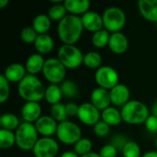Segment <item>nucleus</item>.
<instances>
[{"mask_svg": "<svg viewBox=\"0 0 157 157\" xmlns=\"http://www.w3.org/2000/svg\"><path fill=\"white\" fill-rule=\"evenodd\" d=\"M102 17L104 29L111 33L121 32L126 24V14L118 6L108 7L103 12Z\"/></svg>", "mask_w": 157, "mask_h": 157, "instance_id": "39448f33", "label": "nucleus"}, {"mask_svg": "<svg viewBox=\"0 0 157 157\" xmlns=\"http://www.w3.org/2000/svg\"><path fill=\"white\" fill-rule=\"evenodd\" d=\"M93 147L92 142L88 138H81L75 145H74V152L77 154L79 156L85 155L91 152Z\"/></svg>", "mask_w": 157, "mask_h": 157, "instance_id": "473e14b6", "label": "nucleus"}, {"mask_svg": "<svg viewBox=\"0 0 157 157\" xmlns=\"http://www.w3.org/2000/svg\"><path fill=\"white\" fill-rule=\"evenodd\" d=\"M93 132L98 137H106L110 132V126L103 121H99L93 126Z\"/></svg>", "mask_w": 157, "mask_h": 157, "instance_id": "e433bc0d", "label": "nucleus"}, {"mask_svg": "<svg viewBox=\"0 0 157 157\" xmlns=\"http://www.w3.org/2000/svg\"><path fill=\"white\" fill-rule=\"evenodd\" d=\"M77 118L83 124L94 126L100 121L101 113L91 102H85L79 106Z\"/></svg>", "mask_w": 157, "mask_h": 157, "instance_id": "9b49d317", "label": "nucleus"}, {"mask_svg": "<svg viewBox=\"0 0 157 157\" xmlns=\"http://www.w3.org/2000/svg\"><path fill=\"white\" fill-rule=\"evenodd\" d=\"M82 19L79 16L67 14L57 26V33L60 40L64 44L75 45L76 43L84 30Z\"/></svg>", "mask_w": 157, "mask_h": 157, "instance_id": "f257e3e1", "label": "nucleus"}, {"mask_svg": "<svg viewBox=\"0 0 157 157\" xmlns=\"http://www.w3.org/2000/svg\"><path fill=\"white\" fill-rule=\"evenodd\" d=\"M123 157H140L141 156V148L140 145L134 141H129L123 150H122Z\"/></svg>", "mask_w": 157, "mask_h": 157, "instance_id": "72a5a7b5", "label": "nucleus"}, {"mask_svg": "<svg viewBox=\"0 0 157 157\" xmlns=\"http://www.w3.org/2000/svg\"><path fill=\"white\" fill-rule=\"evenodd\" d=\"M45 61L41 54L40 53H33L29 55L26 61L25 67L29 75H36L40 72H42Z\"/></svg>", "mask_w": 157, "mask_h": 157, "instance_id": "412c9836", "label": "nucleus"}, {"mask_svg": "<svg viewBox=\"0 0 157 157\" xmlns=\"http://www.w3.org/2000/svg\"><path fill=\"white\" fill-rule=\"evenodd\" d=\"M21 116L26 122L35 123L41 117V107L39 102H26L21 109Z\"/></svg>", "mask_w": 157, "mask_h": 157, "instance_id": "f3484780", "label": "nucleus"}, {"mask_svg": "<svg viewBox=\"0 0 157 157\" xmlns=\"http://www.w3.org/2000/svg\"><path fill=\"white\" fill-rule=\"evenodd\" d=\"M109 38H110V34L108 30H106L105 29H100L95 33H93L92 36V44L98 49L104 48L106 46L109 45Z\"/></svg>", "mask_w": 157, "mask_h": 157, "instance_id": "cd10ccee", "label": "nucleus"}, {"mask_svg": "<svg viewBox=\"0 0 157 157\" xmlns=\"http://www.w3.org/2000/svg\"><path fill=\"white\" fill-rule=\"evenodd\" d=\"M142 157H157V151H149L144 154Z\"/></svg>", "mask_w": 157, "mask_h": 157, "instance_id": "37998d69", "label": "nucleus"}, {"mask_svg": "<svg viewBox=\"0 0 157 157\" xmlns=\"http://www.w3.org/2000/svg\"><path fill=\"white\" fill-rule=\"evenodd\" d=\"M32 152L35 157H55L59 153V144L52 137H42L38 140Z\"/></svg>", "mask_w": 157, "mask_h": 157, "instance_id": "9d476101", "label": "nucleus"}, {"mask_svg": "<svg viewBox=\"0 0 157 157\" xmlns=\"http://www.w3.org/2000/svg\"><path fill=\"white\" fill-rule=\"evenodd\" d=\"M145 128L150 132H157V117L154 115H150L146 121L144 122Z\"/></svg>", "mask_w": 157, "mask_h": 157, "instance_id": "ea45409f", "label": "nucleus"}, {"mask_svg": "<svg viewBox=\"0 0 157 157\" xmlns=\"http://www.w3.org/2000/svg\"><path fill=\"white\" fill-rule=\"evenodd\" d=\"M10 95V88H9V82L4 76V75H0V103H5Z\"/></svg>", "mask_w": 157, "mask_h": 157, "instance_id": "c9c22d12", "label": "nucleus"}, {"mask_svg": "<svg viewBox=\"0 0 157 157\" xmlns=\"http://www.w3.org/2000/svg\"><path fill=\"white\" fill-rule=\"evenodd\" d=\"M65 110H66V114L68 117L77 116L78 110H79V106L74 102H69L65 105Z\"/></svg>", "mask_w": 157, "mask_h": 157, "instance_id": "a19ab883", "label": "nucleus"}, {"mask_svg": "<svg viewBox=\"0 0 157 157\" xmlns=\"http://www.w3.org/2000/svg\"><path fill=\"white\" fill-rule=\"evenodd\" d=\"M138 9L147 20L157 22V0H139Z\"/></svg>", "mask_w": 157, "mask_h": 157, "instance_id": "a211bd4d", "label": "nucleus"}, {"mask_svg": "<svg viewBox=\"0 0 157 157\" xmlns=\"http://www.w3.org/2000/svg\"><path fill=\"white\" fill-rule=\"evenodd\" d=\"M0 125L1 129H5L7 131H14L17 130L20 123L17 116L13 113H4L0 117Z\"/></svg>", "mask_w": 157, "mask_h": 157, "instance_id": "a878e982", "label": "nucleus"}, {"mask_svg": "<svg viewBox=\"0 0 157 157\" xmlns=\"http://www.w3.org/2000/svg\"><path fill=\"white\" fill-rule=\"evenodd\" d=\"M151 114H152V115H154V116H155V117H157V100L155 101V103L153 105V107H152Z\"/></svg>", "mask_w": 157, "mask_h": 157, "instance_id": "a18cd8bd", "label": "nucleus"}, {"mask_svg": "<svg viewBox=\"0 0 157 157\" xmlns=\"http://www.w3.org/2000/svg\"><path fill=\"white\" fill-rule=\"evenodd\" d=\"M129 142V140L123 136V135H121V134H116L114 136H112L111 140H110V144L113 145L118 151H121L123 150L125 144Z\"/></svg>", "mask_w": 157, "mask_h": 157, "instance_id": "4c0bfd02", "label": "nucleus"}, {"mask_svg": "<svg viewBox=\"0 0 157 157\" xmlns=\"http://www.w3.org/2000/svg\"><path fill=\"white\" fill-rule=\"evenodd\" d=\"M121 112L122 121L132 125L144 123L151 115L148 107L140 100H130L121 108Z\"/></svg>", "mask_w": 157, "mask_h": 157, "instance_id": "7ed1b4c3", "label": "nucleus"}, {"mask_svg": "<svg viewBox=\"0 0 157 157\" xmlns=\"http://www.w3.org/2000/svg\"><path fill=\"white\" fill-rule=\"evenodd\" d=\"M91 103L99 110H104L107 108L110 107L111 99L109 90H107L102 87L95 88L91 93Z\"/></svg>", "mask_w": 157, "mask_h": 157, "instance_id": "4468645a", "label": "nucleus"}, {"mask_svg": "<svg viewBox=\"0 0 157 157\" xmlns=\"http://www.w3.org/2000/svg\"><path fill=\"white\" fill-rule=\"evenodd\" d=\"M51 18L46 14H39L37 15L32 22V28L36 30V32L40 34H47L48 30L51 28L52 22Z\"/></svg>", "mask_w": 157, "mask_h": 157, "instance_id": "b1692460", "label": "nucleus"}, {"mask_svg": "<svg viewBox=\"0 0 157 157\" xmlns=\"http://www.w3.org/2000/svg\"><path fill=\"white\" fill-rule=\"evenodd\" d=\"M56 136L61 143L75 145L82 138V130L76 123L65 121L58 124Z\"/></svg>", "mask_w": 157, "mask_h": 157, "instance_id": "6e6552de", "label": "nucleus"}, {"mask_svg": "<svg viewBox=\"0 0 157 157\" xmlns=\"http://www.w3.org/2000/svg\"><path fill=\"white\" fill-rule=\"evenodd\" d=\"M27 70L25 65H22L21 63H14L9 64L5 72H4V76L7 79L8 82L11 83H19L27 75Z\"/></svg>", "mask_w": 157, "mask_h": 157, "instance_id": "6ab92c4d", "label": "nucleus"}, {"mask_svg": "<svg viewBox=\"0 0 157 157\" xmlns=\"http://www.w3.org/2000/svg\"><path fill=\"white\" fill-rule=\"evenodd\" d=\"M66 10L72 15H81L86 14L89 11L90 1L89 0H65L63 2Z\"/></svg>", "mask_w": 157, "mask_h": 157, "instance_id": "aec40b11", "label": "nucleus"}, {"mask_svg": "<svg viewBox=\"0 0 157 157\" xmlns=\"http://www.w3.org/2000/svg\"><path fill=\"white\" fill-rule=\"evenodd\" d=\"M38 35L39 34L36 32V30L32 27H25L22 29V30L20 32V38L26 43H33L34 44Z\"/></svg>", "mask_w": 157, "mask_h": 157, "instance_id": "f704fd0d", "label": "nucleus"}, {"mask_svg": "<svg viewBox=\"0 0 157 157\" xmlns=\"http://www.w3.org/2000/svg\"><path fill=\"white\" fill-rule=\"evenodd\" d=\"M67 10L64 4L61 3L60 1H56L54 5H52L50 9L48 10V16L52 20H58L61 21L67 14Z\"/></svg>", "mask_w": 157, "mask_h": 157, "instance_id": "c85d7f7f", "label": "nucleus"}, {"mask_svg": "<svg viewBox=\"0 0 157 157\" xmlns=\"http://www.w3.org/2000/svg\"><path fill=\"white\" fill-rule=\"evenodd\" d=\"M60 157H80L77 154H75L74 151H66L64 153H63Z\"/></svg>", "mask_w": 157, "mask_h": 157, "instance_id": "79ce46f5", "label": "nucleus"}, {"mask_svg": "<svg viewBox=\"0 0 157 157\" xmlns=\"http://www.w3.org/2000/svg\"><path fill=\"white\" fill-rule=\"evenodd\" d=\"M111 104L114 107H123L130 101L131 92L129 87L124 84H118L112 89L109 90Z\"/></svg>", "mask_w": 157, "mask_h": 157, "instance_id": "ddd939ff", "label": "nucleus"}, {"mask_svg": "<svg viewBox=\"0 0 157 157\" xmlns=\"http://www.w3.org/2000/svg\"><path fill=\"white\" fill-rule=\"evenodd\" d=\"M16 144L23 151H32L38 142V132L33 123L22 122L16 130Z\"/></svg>", "mask_w": 157, "mask_h": 157, "instance_id": "20e7f679", "label": "nucleus"}, {"mask_svg": "<svg viewBox=\"0 0 157 157\" xmlns=\"http://www.w3.org/2000/svg\"><path fill=\"white\" fill-rule=\"evenodd\" d=\"M155 146H156V149H157V137H156V139H155Z\"/></svg>", "mask_w": 157, "mask_h": 157, "instance_id": "de8ad7c7", "label": "nucleus"}, {"mask_svg": "<svg viewBox=\"0 0 157 157\" xmlns=\"http://www.w3.org/2000/svg\"><path fill=\"white\" fill-rule=\"evenodd\" d=\"M58 122L52 117L48 115L41 116L35 123V127L39 134L43 137H51L56 134L58 129Z\"/></svg>", "mask_w": 157, "mask_h": 157, "instance_id": "f8f14e48", "label": "nucleus"}, {"mask_svg": "<svg viewBox=\"0 0 157 157\" xmlns=\"http://www.w3.org/2000/svg\"><path fill=\"white\" fill-rule=\"evenodd\" d=\"M58 59L65 66L66 69L78 68L84 63V54L82 51L75 45L63 44L57 52Z\"/></svg>", "mask_w": 157, "mask_h": 157, "instance_id": "423d86ee", "label": "nucleus"}, {"mask_svg": "<svg viewBox=\"0 0 157 157\" xmlns=\"http://www.w3.org/2000/svg\"><path fill=\"white\" fill-rule=\"evenodd\" d=\"M62 98H63V92L60 86L51 84L46 87L44 98L49 104L54 105L60 103Z\"/></svg>", "mask_w": 157, "mask_h": 157, "instance_id": "393cba45", "label": "nucleus"}, {"mask_svg": "<svg viewBox=\"0 0 157 157\" xmlns=\"http://www.w3.org/2000/svg\"><path fill=\"white\" fill-rule=\"evenodd\" d=\"M8 0H0V8H4L6 5H8Z\"/></svg>", "mask_w": 157, "mask_h": 157, "instance_id": "49530a36", "label": "nucleus"}, {"mask_svg": "<svg viewBox=\"0 0 157 157\" xmlns=\"http://www.w3.org/2000/svg\"><path fill=\"white\" fill-rule=\"evenodd\" d=\"M60 86L63 92V96H64L66 98H75L79 93L78 86L73 80H64Z\"/></svg>", "mask_w": 157, "mask_h": 157, "instance_id": "7c9ffc66", "label": "nucleus"}, {"mask_svg": "<svg viewBox=\"0 0 157 157\" xmlns=\"http://www.w3.org/2000/svg\"><path fill=\"white\" fill-rule=\"evenodd\" d=\"M54 42L52 38L48 35V34H40L38 35L35 42H34V47L38 53L40 54H47L51 52L53 49Z\"/></svg>", "mask_w": 157, "mask_h": 157, "instance_id": "4be33fe9", "label": "nucleus"}, {"mask_svg": "<svg viewBox=\"0 0 157 157\" xmlns=\"http://www.w3.org/2000/svg\"><path fill=\"white\" fill-rule=\"evenodd\" d=\"M44 78L51 84L58 85L64 81L66 75V68L58 58H49L45 60L42 69Z\"/></svg>", "mask_w": 157, "mask_h": 157, "instance_id": "0eeeda50", "label": "nucleus"}, {"mask_svg": "<svg viewBox=\"0 0 157 157\" xmlns=\"http://www.w3.org/2000/svg\"><path fill=\"white\" fill-rule=\"evenodd\" d=\"M108 46L113 53L123 54L128 50L129 40H128L127 36L121 31L111 33Z\"/></svg>", "mask_w": 157, "mask_h": 157, "instance_id": "dca6fc26", "label": "nucleus"}, {"mask_svg": "<svg viewBox=\"0 0 157 157\" xmlns=\"http://www.w3.org/2000/svg\"><path fill=\"white\" fill-rule=\"evenodd\" d=\"M80 157H101V156H100L99 153L90 152V153H88V154H86V155H82V156H80Z\"/></svg>", "mask_w": 157, "mask_h": 157, "instance_id": "c03bdc74", "label": "nucleus"}, {"mask_svg": "<svg viewBox=\"0 0 157 157\" xmlns=\"http://www.w3.org/2000/svg\"><path fill=\"white\" fill-rule=\"evenodd\" d=\"M101 121L109 126H116L121 124L122 121L121 112L116 107H109L101 112Z\"/></svg>", "mask_w": 157, "mask_h": 157, "instance_id": "5701e85b", "label": "nucleus"}, {"mask_svg": "<svg viewBox=\"0 0 157 157\" xmlns=\"http://www.w3.org/2000/svg\"><path fill=\"white\" fill-rule=\"evenodd\" d=\"M44 85L36 76L27 75L17 85V92L19 97L26 102H40L45 96Z\"/></svg>", "mask_w": 157, "mask_h": 157, "instance_id": "f03ea898", "label": "nucleus"}, {"mask_svg": "<svg viewBox=\"0 0 157 157\" xmlns=\"http://www.w3.org/2000/svg\"><path fill=\"white\" fill-rule=\"evenodd\" d=\"M86 67L90 69H98L102 64V56L98 52H88L84 56V63Z\"/></svg>", "mask_w": 157, "mask_h": 157, "instance_id": "bb28decb", "label": "nucleus"}, {"mask_svg": "<svg viewBox=\"0 0 157 157\" xmlns=\"http://www.w3.org/2000/svg\"><path fill=\"white\" fill-rule=\"evenodd\" d=\"M117 154L118 150L110 144L104 145L99 151V155L101 157H116Z\"/></svg>", "mask_w": 157, "mask_h": 157, "instance_id": "58836bf2", "label": "nucleus"}, {"mask_svg": "<svg viewBox=\"0 0 157 157\" xmlns=\"http://www.w3.org/2000/svg\"><path fill=\"white\" fill-rule=\"evenodd\" d=\"M50 112H51V116L59 123L68 121L67 120L68 116H67L66 110H65V105L61 102L52 105L51 109H50Z\"/></svg>", "mask_w": 157, "mask_h": 157, "instance_id": "2f4dec72", "label": "nucleus"}, {"mask_svg": "<svg viewBox=\"0 0 157 157\" xmlns=\"http://www.w3.org/2000/svg\"><path fill=\"white\" fill-rule=\"evenodd\" d=\"M84 29L90 32H97L102 29L103 26V17L100 14L95 11H88L81 17Z\"/></svg>", "mask_w": 157, "mask_h": 157, "instance_id": "2eb2a0df", "label": "nucleus"}, {"mask_svg": "<svg viewBox=\"0 0 157 157\" xmlns=\"http://www.w3.org/2000/svg\"><path fill=\"white\" fill-rule=\"evenodd\" d=\"M119 74L111 66L103 65L96 71L95 80L98 85V87L105 88L107 90L112 89L119 84Z\"/></svg>", "mask_w": 157, "mask_h": 157, "instance_id": "1a4fd4ad", "label": "nucleus"}, {"mask_svg": "<svg viewBox=\"0 0 157 157\" xmlns=\"http://www.w3.org/2000/svg\"><path fill=\"white\" fill-rule=\"evenodd\" d=\"M16 144V134L12 131L0 129V148L10 149Z\"/></svg>", "mask_w": 157, "mask_h": 157, "instance_id": "c756f323", "label": "nucleus"}]
</instances>
